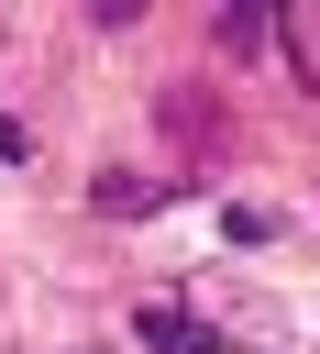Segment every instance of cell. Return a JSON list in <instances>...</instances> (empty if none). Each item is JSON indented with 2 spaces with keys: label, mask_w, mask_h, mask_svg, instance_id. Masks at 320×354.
<instances>
[{
  "label": "cell",
  "mask_w": 320,
  "mask_h": 354,
  "mask_svg": "<svg viewBox=\"0 0 320 354\" xmlns=\"http://www.w3.org/2000/svg\"><path fill=\"white\" fill-rule=\"evenodd\" d=\"M265 33L287 44V66H298V88H320V0H298V11H276Z\"/></svg>",
  "instance_id": "obj_1"
},
{
  "label": "cell",
  "mask_w": 320,
  "mask_h": 354,
  "mask_svg": "<svg viewBox=\"0 0 320 354\" xmlns=\"http://www.w3.org/2000/svg\"><path fill=\"white\" fill-rule=\"evenodd\" d=\"M210 44H221V55H254V44H265V11H210Z\"/></svg>",
  "instance_id": "obj_2"
},
{
  "label": "cell",
  "mask_w": 320,
  "mask_h": 354,
  "mask_svg": "<svg viewBox=\"0 0 320 354\" xmlns=\"http://www.w3.org/2000/svg\"><path fill=\"white\" fill-rule=\"evenodd\" d=\"M154 199H177L166 177H99V210H154Z\"/></svg>",
  "instance_id": "obj_3"
}]
</instances>
